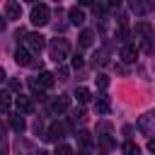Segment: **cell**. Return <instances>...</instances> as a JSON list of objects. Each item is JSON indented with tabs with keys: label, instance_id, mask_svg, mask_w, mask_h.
I'll list each match as a JSON object with an SVG mask.
<instances>
[{
	"label": "cell",
	"instance_id": "cell-1",
	"mask_svg": "<svg viewBox=\"0 0 155 155\" xmlns=\"http://www.w3.org/2000/svg\"><path fill=\"white\" fill-rule=\"evenodd\" d=\"M68 51H70V44H68L65 39H51V44H48V53H51V58H53L58 65L68 58Z\"/></svg>",
	"mask_w": 155,
	"mask_h": 155
},
{
	"label": "cell",
	"instance_id": "cell-2",
	"mask_svg": "<svg viewBox=\"0 0 155 155\" xmlns=\"http://www.w3.org/2000/svg\"><path fill=\"white\" fill-rule=\"evenodd\" d=\"M31 24L34 27H44V24H48V17H51V10H48V5H34L31 7Z\"/></svg>",
	"mask_w": 155,
	"mask_h": 155
},
{
	"label": "cell",
	"instance_id": "cell-3",
	"mask_svg": "<svg viewBox=\"0 0 155 155\" xmlns=\"http://www.w3.org/2000/svg\"><path fill=\"white\" fill-rule=\"evenodd\" d=\"M27 48L31 51V53H41V48L46 46V36H41V34H27Z\"/></svg>",
	"mask_w": 155,
	"mask_h": 155
},
{
	"label": "cell",
	"instance_id": "cell-4",
	"mask_svg": "<svg viewBox=\"0 0 155 155\" xmlns=\"http://www.w3.org/2000/svg\"><path fill=\"white\" fill-rule=\"evenodd\" d=\"M138 128H140L143 133H148V136H155V111L140 116V119H138Z\"/></svg>",
	"mask_w": 155,
	"mask_h": 155
},
{
	"label": "cell",
	"instance_id": "cell-5",
	"mask_svg": "<svg viewBox=\"0 0 155 155\" xmlns=\"http://www.w3.org/2000/svg\"><path fill=\"white\" fill-rule=\"evenodd\" d=\"M63 133H65V126H63V124H58V121H56V124H51V126H48V133H46V136H44V138H46V140H51V143H56V145H58V140H61V138H63Z\"/></svg>",
	"mask_w": 155,
	"mask_h": 155
},
{
	"label": "cell",
	"instance_id": "cell-6",
	"mask_svg": "<svg viewBox=\"0 0 155 155\" xmlns=\"http://www.w3.org/2000/svg\"><path fill=\"white\" fill-rule=\"evenodd\" d=\"M15 107H17V111H19V114H31V111H34L31 99H29V97H24V94H17V97H15Z\"/></svg>",
	"mask_w": 155,
	"mask_h": 155
},
{
	"label": "cell",
	"instance_id": "cell-7",
	"mask_svg": "<svg viewBox=\"0 0 155 155\" xmlns=\"http://www.w3.org/2000/svg\"><path fill=\"white\" fill-rule=\"evenodd\" d=\"M68 107H70V97H68V94H58V97H56V99L51 102V109H53L56 114H61V111H65Z\"/></svg>",
	"mask_w": 155,
	"mask_h": 155
},
{
	"label": "cell",
	"instance_id": "cell-8",
	"mask_svg": "<svg viewBox=\"0 0 155 155\" xmlns=\"http://www.w3.org/2000/svg\"><path fill=\"white\" fill-rule=\"evenodd\" d=\"M19 15H22V7H19V2H5V19H19Z\"/></svg>",
	"mask_w": 155,
	"mask_h": 155
},
{
	"label": "cell",
	"instance_id": "cell-9",
	"mask_svg": "<svg viewBox=\"0 0 155 155\" xmlns=\"http://www.w3.org/2000/svg\"><path fill=\"white\" fill-rule=\"evenodd\" d=\"M15 63L17 65H31V51L29 48H17L15 51Z\"/></svg>",
	"mask_w": 155,
	"mask_h": 155
},
{
	"label": "cell",
	"instance_id": "cell-10",
	"mask_svg": "<svg viewBox=\"0 0 155 155\" xmlns=\"http://www.w3.org/2000/svg\"><path fill=\"white\" fill-rule=\"evenodd\" d=\"M136 58H138V51H136V46L126 44V46L121 48V61H124V63H136Z\"/></svg>",
	"mask_w": 155,
	"mask_h": 155
},
{
	"label": "cell",
	"instance_id": "cell-11",
	"mask_svg": "<svg viewBox=\"0 0 155 155\" xmlns=\"http://www.w3.org/2000/svg\"><path fill=\"white\" fill-rule=\"evenodd\" d=\"M39 85H41L44 90H51V87L56 85V75L48 73V70H41V73H39Z\"/></svg>",
	"mask_w": 155,
	"mask_h": 155
},
{
	"label": "cell",
	"instance_id": "cell-12",
	"mask_svg": "<svg viewBox=\"0 0 155 155\" xmlns=\"http://www.w3.org/2000/svg\"><path fill=\"white\" fill-rule=\"evenodd\" d=\"M94 109H97V114H109V109H111V99H109L107 94H99L97 102H94Z\"/></svg>",
	"mask_w": 155,
	"mask_h": 155
},
{
	"label": "cell",
	"instance_id": "cell-13",
	"mask_svg": "<svg viewBox=\"0 0 155 155\" xmlns=\"http://www.w3.org/2000/svg\"><path fill=\"white\" fill-rule=\"evenodd\" d=\"M92 41H94V31H92V29H82L80 36H78V44H80L82 48H87V46H92Z\"/></svg>",
	"mask_w": 155,
	"mask_h": 155
},
{
	"label": "cell",
	"instance_id": "cell-14",
	"mask_svg": "<svg viewBox=\"0 0 155 155\" xmlns=\"http://www.w3.org/2000/svg\"><path fill=\"white\" fill-rule=\"evenodd\" d=\"M68 17H70L73 24H82V22H85V12H82V7H78V5L68 10Z\"/></svg>",
	"mask_w": 155,
	"mask_h": 155
},
{
	"label": "cell",
	"instance_id": "cell-15",
	"mask_svg": "<svg viewBox=\"0 0 155 155\" xmlns=\"http://www.w3.org/2000/svg\"><path fill=\"white\" fill-rule=\"evenodd\" d=\"M10 107H12V94L0 90V111L5 114V111H10Z\"/></svg>",
	"mask_w": 155,
	"mask_h": 155
},
{
	"label": "cell",
	"instance_id": "cell-16",
	"mask_svg": "<svg viewBox=\"0 0 155 155\" xmlns=\"http://www.w3.org/2000/svg\"><path fill=\"white\" fill-rule=\"evenodd\" d=\"M75 97H78V102H80V104H87V102L92 99V94H90V90H87V87H78V90H75Z\"/></svg>",
	"mask_w": 155,
	"mask_h": 155
},
{
	"label": "cell",
	"instance_id": "cell-17",
	"mask_svg": "<svg viewBox=\"0 0 155 155\" xmlns=\"http://www.w3.org/2000/svg\"><path fill=\"white\" fill-rule=\"evenodd\" d=\"M10 126H12V131H17V133H22L27 124H24V119H22V116L17 114V116H10Z\"/></svg>",
	"mask_w": 155,
	"mask_h": 155
},
{
	"label": "cell",
	"instance_id": "cell-18",
	"mask_svg": "<svg viewBox=\"0 0 155 155\" xmlns=\"http://www.w3.org/2000/svg\"><path fill=\"white\" fill-rule=\"evenodd\" d=\"M121 150H124V155H140V148H138L136 143H131V140H126V143L121 145Z\"/></svg>",
	"mask_w": 155,
	"mask_h": 155
},
{
	"label": "cell",
	"instance_id": "cell-19",
	"mask_svg": "<svg viewBox=\"0 0 155 155\" xmlns=\"http://www.w3.org/2000/svg\"><path fill=\"white\" fill-rule=\"evenodd\" d=\"M150 7H153V5H143V2H133V5H131V10H133L136 15H143V12H148Z\"/></svg>",
	"mask_w": 155,
	"mask_h": 155
},
{
	"label": "cell",
	"instance_id": "cell-20",
	"mask_svg": "<svg viewBox=\"0 0 155 155\" xmlns=\"http://www.w3.org/2000/svg\"><path fill=\"white\" fill-rule=\"evenodd\" d=\"M78 138H80V143H82L85 148H90V145H92V138H90V133H87V131H80V133H78Z\"/></svg>",
	"mask_w": 155,
	"mask_h": 155
},
{
	"label": "cell",
	"instance_id": "cell-21",
	"mask_svg": "<svg viewBox=\"0 0 155 155\" xmlns=\"http://www.w3.org/2000/svg\"><path fill=\"white\" fill-rule=\"evenodd\" d=\"M56 155H73V148L65 145V143H61V145H56Z\"/></svg>",
	"mask_w": 155,
	"mask_h": 155
},
{
	"label": "cell",
	"instance_id": "cell-22",
	"mask_svg": "<svg viewBox=\"0 0 155 155\" xmlns=\"http://www.w3.org/2000/svg\"><path fill=\"white\" fill-rule=\"evenodd\" d=\"M97 85H99V90H107V87H109V78H107L104 73H99V75H97Z\"/></svg>",
	"mask_w": 155,
	"mask_h": 155
},
{
	"label": "cell",
	"instance_id": "cell-23",
	"mask_svg": "<svg viewBox=\"0 0 155 155\" xmlns=\"http://www.w3.org/2000/svg\"><path fill=\"white\" fill-rule=\"evenodd\" d=\"M68 73H70V70H68L65 65H58V70H56V78H58V80H68Z\"/></svg>",
	"mask_w": 155,
	"mask_h": 155
},
{
	"label": "cell",
	"instance_id": "cell-24",
	"mask_svg": "<svg viewBox=\"0 0 155 155\" xmlns=\"http://www.w3.org/2000/svg\"><path fill=\"white\" fill-rule=\"evenodd\" d=\"M70 65H73L75 70H80V68H82V56H73V61H70Z\"/></svg>",
	"mask_w": 155,
	"mask_h": 155
},
{
	"label": "cell",
	"instance_id": "cell-25",
	"mask_svg": "<svg viewBox=\"0 0 155 155\" xmlns=\"http://www.w3.org/2000/svg\"><path fill=\"white\" fill-rule=\"evenodd\" d=\"M102 145H104V148H111V145H114V140H111L109 136H102Z\"/></svg>",
	"mask_w": 155,
	"mask_h": 155
},
{
	"label": "cell",
	"instance_id": "cell-26",
	"mask_svg": "<svg viewBox=\"0 0 155 155\" xmlns=\"http://www.w3.org/2000/svg\"><path fill=\"white\" fill-rule=\"evenodd\" d=\"M5 153H7V140L0 138V155H5Z\"/></svg>",
	"mask_w": 155,
	"mask_h": 155
},
{
	"label": "cell",
	"instance_id": "cell-27",
	"mask_svg": "<svg viewBox=\"0 0 155 155\" xmlns=\"http://www.w3.org/2000/svg\"><path fill=\"white\" fill-rule=\"evenodd\" d=\"M10 87H12V90H15V92H19V87H22V85H19V82H17V80H12V82H10Z\"/></svg>",
	"mask_w": 155,
	"mask_h": 155
},
{
	"label": "cell",
	"instance_id": "cell-28",
	"mask_svg": "<svg viewBox=\"0 0 155 155\" xmlns=\"http://www.w3.org/2000/svg\"><path fill=\"white\" fill-rule=\"evenodd\" d=\"M80 155H92V148H82V150H80Z\"/></svg>",
	"mask_w": 155,
	"mask_h": 155
},
{
	"label": "cell",
	"instance_id": "cell-29",
	"mask_svg": "<svg viewBox=\"0 0 155 155\" xmlns=\"http://www.w3.org/2000/svg\"><path fill=\"white\" fill-rule=\"evenodd\" d=\"M148 150H150V153H155V140H150V143H148Z\"/></svg>",
	"mask_w": 155,
	"mask_h": 155
},
{
	"label": "cell",
	"instance_id": "cell-30",
	"mask_svg": "<svg viewBox=\"0 0 155 155\" xmlns=\"http://www.w3.org/2000/svg\"><path fill=\"white\" fill-rule=\"evenodd\" d=\"M5 24H7V22H5V17H0V31L5 29Z\"/></svg>",
	"mask_w": 155,
	"mask_h": 155
},
{
	"label": "cell",
	"instance_id": "cell-31",
	"mask_svg": "<svg viewBox=\"0 0 155 155\" xmlns=\"http://www.w3.org/2000/svg\"><path fill=\"white\" fill-rule=\"evenodd\" d=\"M2 80H5V68L0 65V82H2Z\"/></svg>",
	"mask_w": 155,
	"mask_h": 155
},
{
	"label": "cell",
	"instance_id": "cell-32",
	"mask_svg": "<svg viewBox=\"0 0 155 155\" xmlns=\"http://www.w3.org/2000/svg\"><path fill=\"white\" fill-rule=\"evenodd\" d=\"M2 131H5V124H2V121H0V133H2Z\"/></svg>",
	"mask_w": 155,
	"mask_h": 155
},
{
	"label": "cell",
	"instance_id": "cell-33",
	"mask_svg": "<svg viewBox=\"0 0 155 155\" xmlns=\"http://www.w3.org/2000/svg\"><path fill=\"white\" fill-rule=\"evenodd\" d=\"M39 155H48V153H44V150H41V153H39Z\"/></svg>",
	"mask_w": 155,
	"mask_h": 155
}]
</instances>
